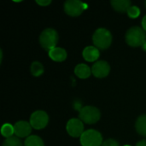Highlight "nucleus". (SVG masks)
Here are the masks:
<instances>
[{
    "instance_id": "obj_12",
    "label": "nucleus",
    "mask_w": 146,
    "mask_h": 146,
    "mask_svg": "<svg viewBox=\"0 0 146 146\" xmlns=\"http://www.w3.org/2000/svg\"><path fill=\"white\" fill-rule=\"evenodd\" d=\"M49 56L53 61L61 62L66 60L68 54L65 49L62 47H55L49 51Z\"/></svg>"
},
{
    "instance_id": "obj_3",
    "label": "nucleus",
    "mask_w": 146,
    "mask_h": 146,
    "mask_svg": "<svg viewBox=\"0 0 146 146\" xmlns=\"http://www.w3.org/2000/svg\"><path fill=\"white\" fill-rule=\"evenodd\" d=\"M59 39L57 32L53 28L44 29L39 36V44L47 51H50L53 48L56 47Z\"/></svg>"
},
{
    "instance_id": "obj_17",
    "label": "nucleus",
    "mask_w": 146,
    "mask_h": 146,
    "mask_svg": "<svg viewBox=\"0 0 146 146\" xmlns=\"http://www.w3.org/2000/svg\"><path fill=\"white\" fill-rule=\"evenodd\" d=\"M31 73L33 76L38 77L43 74L44 73V66L38 61H35L31 65Z\"/></svg>"
},
{
    "instance_id": "obj_13",
    "label": "nucleus",
    "mask_w": 146,
    "mask_h": 146,
    "mask_svg": "<svg viewBox=\"0 0 146 146\" xmlns=\"http://www.w3.org/2000/svg\"><path fill=\"white\" fill-rule=\"evenodd\" d=\"M113 9L120 13L127 12L129 8L131 7V1L129 0H112L110 2Z\"/></svg>"
},
{
    "instance_id": "obj_25",
    "label": "nucleus",
    "mask_w": 146,
    "mask_h": 146,
    "mask_svg": "<svg viewBox=\"0 0 146 146\" xmlns=\"http://www.w3.org/2000/svg\"><path fill=\"white\" fill-rule=\"evenodd\" d=\"M142 49H143L145 51H146V41L144 43V44L142 45Z\"/></svg>"
},
{
    "instance_id": "obj_18",
    "label": "nucleus",
    "mask_w": 146,
    "mask_h": 146,
    "mask_svg": "<svg viewBox=\"0 0 146 146\" xmlns=\"http://www.w3.org/2000/svg\"><path fill=\"white\" fill-rule=\"evenodd\" d=\"M15 133V130H14V126H12L9 123H5L2 126L1 128V134L5 137L6 139L10 138L13 136V134Z\"/></svg>"
},
{
    "instance_id": "obj_5",
    "label": "nucleus",
    "mask_w": 146,
    "mask_h": 146,
    "mask_svg": "<svg viewBox=\"0 0 146 146\" xmlns=\"http://www.w3.org/2000/svg\"><path fill=\"white\" fill-rule=\"evenodd\" d=\"M103 136L101 133L94 129H89L80 136V144L82 146H102Z\"/></svg>"
},
{
    "instance_id": "obj_7",
    "label": "nucleus",
    "mask_w": 146,
    "mask_h": 146,
    "mask_svg": "<svg viewBox=\"0 0 146 146\" xmlns=\"http://www.w3.org/2000/svg\"><path fill=\"white\" fill-rule=\"evenodd\" d=\"M29 122L36 130L44 129L49 123V115L44 110H37L31 115Z\"/></svg>"
},
{
    "instance_id": "obj_14",
    "label": "nucleus",
    "mask_w": 146,
    "mask_h": 146,
    "mask_svg": "<svg viewBox=\"0 0 146 146\" xmlns=\"http://www.w3.org/2000/svg\"><path fill=\"white\" fill-rule=\"evenodd\" d=\"M74 74L80 79H87L92 74V68L85 63H80L74 68Z\"/></svg>"
},
{
    "instance_id": "obj_2",
    "label": "nucleus",
    "mask_w": 146,
    "mask_h": 146,
    "mask_svg": "<svg viewBox=\"0 0 146 146\" xmlns=\"http://www.w3.org/2000/svg\"><path fill=\"white\" fill-rule=\"evenodd\" d=\"M112 34L111 33L104 27L97 29L92 35V41L94 46L98 50H106L108 49L112 43Z\"/></svg>"
},
{
    "instance_id": "obj_9",
    "label": "nucleus",
    "mask_w": 146,
    "mask_h": 146,
    "mask_svg": "<svg viewBox=\"0 0 146 146\" xmlns=\"http://www.w3.org/2000/svg\"><path fill=\"white\" fill-rule=\"evenodd\" d=\"M110 72V64L104 60L97 61L92 67V73L97 78H104Z\"/></svg>"
},
{
    "instance_id": "obj_15",
    "label": "nucleus",
    "mask_w": 146,
    "mask_h": 146,
    "mask_svg": "<svg viewBox=\"0 0 146 146\" xmlns=\"http://www.w3.org/2000/svg\"><path fill=\"white\" fill-rule=\"evenodd\" d=\"M135 129L139 135L146 137V115H142L137 119Z\"/></svg>"
},
{
    "instance_id": "obj_26",
    "label": "nucleus",
    "mask_w": 146,
    "mask_h": 146,
    "mask_svg": "<svg viewBox=\"0 0 146 146\" xmlns=\"http://www.w3.org/2000/svg\"><path fill=\"white\" fill-rule=\"evenodd\" d=\"M145 7H146V1L145 2Z\"/></svg>"
},
{
    "instance_id": "obj_19",
    "label": "nucleus",
    "mask_w": 146,
    "mask_h": 146,
    "mask_svg": "<svg viewBox=\"0 0 146 146\" xmlns=\"http://www.w3.org/2000/svg\"><path fill=\"white\" fill-rule=\"evenodd\" d=\"M2 146H23L21 141L20 140V139L18 137H10V138H8L6 139L3 143V145Z\"/></svg>"
},
{
    "instance_id": "obj_1",
    "label": "nucleus",
    "mask_w": 146,
    "mask_h": 146,
    "mask_svg": "<svg viewBox=\"0 0 146 146\" xmlns=\"http://www.w3.org/2000/svg\"><path fill=\"white\" fill-rule=\"evenodd\" d=\"M125 40L127 44L132 47L142 46L146 41L145 32L139 27H133L127 31Z\"/></svg>"
},
{
    "instance_id": "obj_24",
    "label": "nucleus",
    "mask_w": 146,
    "mask_h": 146,
    "mask_svg": "<svg viewBox=\"0 0 146 146\" xmlns=\"http://www.w3.org/2000/svg\"><path fill=\"white\" fill-rule=\"evenodd\" d=\"M135 146H146V139H143V140L138 142Z\"/></svg>"
},
{
    "instance_id": "obj_20",
    "label": "nucleus",
    "mask_w": 146,
    "mask_h": 146,
    "mask_svg": "<svg viewBox=\"0 0 146 146\" xmlns=\"http://www.w3.org/2000/svg\"><path fill=\"white\" fill-rule=\"evenodd\" d=\"M127 15L130 18L135 19V18L139 16V15H140V9L138 6H134L133 5V6H131L129 8V9L127 10Z\"/></svg>"
},
{
    "instance_id": "obj_6",
    "label": "nucleus",
    "mask_w": 146,
    "mask_h": 146,
    "mask_svg": "<svg viewBox=\"0 0 146 146\" xmlns=\"http://www.w3.org/2000/svg\"><path fill=\"white\" fill-rule=\"evenodd\" d=\"M88 8V4L79 0H68L64 3V11L67 15L75 17L80 15L85 9Z\"/></svg>"
},
{
    "instance_id": "obj_4",
    "label": "nucleus",
    "mask_w": 146,
    "mask_h": 146,
    "mask_svg": "<svg viewBox=\"0 0 146 146\" xmlns=\"http://www.w3.org/2000/svg\"><path fill=\"white\" fill-rule=\"evenodd\" d=\"M101 117L100 110L94 106H85L79 113V119L86 124L92 125L97 123Z\"/></svg>"
},
{
    "instance_id": "obj_8",
    "label": "nucleus",
    "mask_w": 146,
    "mask_h": 146,
    "mask_svg": "<svg viewBox=\"0 0 146 146\" xmlns=\"http://www.w3.org/2000/svg\"><path fill=\"white\" fill-rule=\"evenodd\" d=\"M66 130L68 133L73 138H80L83 134L84 131V124L83 122L77 118L70 119L66 126Z\"/></svg>"
},
{
    "instance_id": "obj_23",
    "label": "nucleus",
    "mask_w": 146,
    "mask_h": 146,
    "mask_svg": "<svg viewBox=\"0 0 146 146\" xmlns=\"http://www.w3.org/2000/svg\"><path fill=\"white\" fill-rule=\"evenodd\" d=\"M142 27L145 31H146V15L142 19Z\"/></svg>"
},
{
    "instance_id": "obj_16",
    "label": "nucleus",
    "mask_w": 146,
    "mask_h": 146,
    "mask_svg": "<svg viewBox=\"0 0 146 146\" xmlns=\"http://www.w3.org/2000/svg\"><path fill=\"white\" fill-rule=\"evenodd\" d=\"M24 146H44L43 139L37 135H31L25 140Z\"/></svg>"
},
{
    "instance_id": "obj_27",
    "label": "nucleus",
    "mask_w": 146,
    "mask_h": 146,
    "mask_svg": "<svg viewBox=\"0 0 146 146\" xmlns=\"http://www.w3.org/2000/svg\"><path fill=\"white\" fill-rule=\"evenodd\" d=\"M124 146H131V145H124Z\"/></svg>"
},
{
    "instance_id": "obj_22",
    "label": "nucleus",
    "mask_w": 146,
    "mask_h": 146,
    "mask_svg": "<svg viewBox=\"0 0 146 146\" xmlns=\"http://www.w3.org/2000/svg\"><path fill=\"white\" fill-rule=\"evenodd\" d=\"M36 3L40 6H47L51 3V0H37Z\"/></svg>"
},
{
    "instance_id": "obj_21",
    "label": "nucleus",
    "mask_w": 146,
    "mask_h": 146,
    "mask_svg": "<svg viewBox=\"0 0 146 146\" xmlns=\"http://www.w3.org/2000/svg\"><path fill=\"white\" fill-rule=\"evenodd\" d=\"M102 146H120V144L118 141H116L115 139H109L107 140H105Z\"/></svg>"
},
{
    "instance_id": "obj_10",
    "label": "nucleus",
    "mask_w": 146,
    "mask_h": 146,
    "mask_svg": "<svg viewBox=\"0 0 146 146\" xmlns=\"http://www.w3.org/2000/svg\"><path fill=\"white\" fill-rule=\"evenodd\" d=\"M32 126L30 122L25 121H19L14 125L15 134L18 138H25L29 137L32 132Z\"/></svg>"
},
{
    "instance_id": "obj_11",
    "label": "nucleus",
    "mask_w": 146,
    "mask_h": 146,
    "mask_svg": "<svg viewBox=\"0 0 146 146\" xmlns=\"http://www.w3.org/2000/svg\"><path fill=\"white\" fill-rule=\"evenodd\" d=\"M82 56L87 62H95L98 59L100 52L95 46H86L82 51Z\"/></svg>"
}]
</instances>
